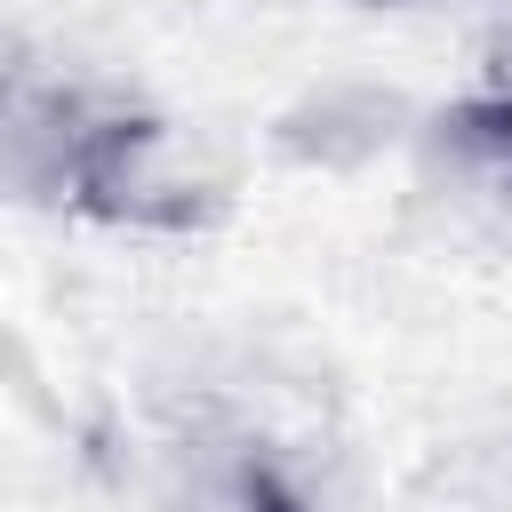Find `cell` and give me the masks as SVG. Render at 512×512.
<instances>
[{
  "mask_svg": "<svg viewBox=\"0 0 512 512\" xmlns=\"http://www.w3.org/2000/svg\"><path fill=\"white\" fill-rule=\"evenodd\" d=\"M456 136L512 184V104H464V112H456Z\"/></svg>",
  "mask_w": 512,
  "mask_h": 512,
  "instance_id": "cell-1",
  "label": "cell"
},
{
  "mask_svg": "<svg viewBox=\"0 0 512 512\" xmlns=\"http://www.w3.org/2000/svg\"><path fill=\"white\" fill-rule=\"evenodd\" d=\"M248 512H304V504H296L272 472H248Z\"/></svg>",
  "mask_w": 512,
  "mask_h": 512,
  "instance_id": "cell-2",
  "label": "cell"
}]
</instances>
